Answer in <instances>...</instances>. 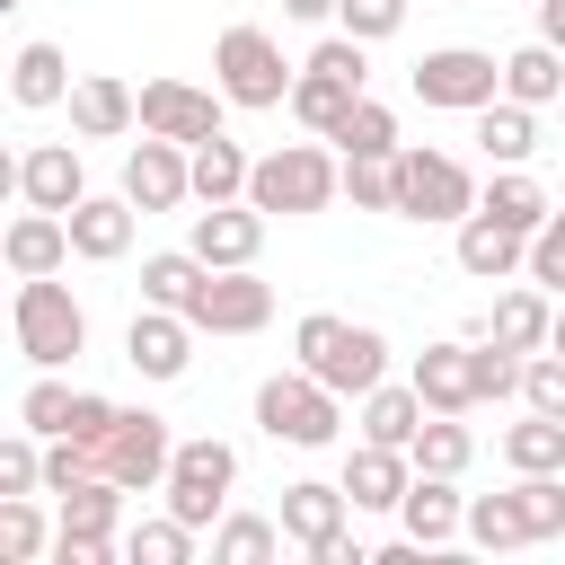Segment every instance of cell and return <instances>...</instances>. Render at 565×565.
Returning <instances> with one entry per match:
<instances>
[{
	"mask_svg": "<svg viewBox=\"0 0 565 565\" xmlns=\"http://www.w3.org/2000/svg\"><path fill=\"white\" fill-rule=\"evenodd\" d=\"M291 371H309L327 397H362L371 380H388V335L380 327H353V318H327V309H309L300 327H291Z\"/></svg>",
	"mask_w": 565,
	"mask_h": 565,
	"instance_id": "cell-1",
	"label": "cell"
},
{
	"mask_svg": "<svg viewBox=\"0 0 565 565\" xmlns=\"http://www.w3.org/2000/svg\"><path fill=\"white\" fill-rule=\"evenodd\" d=\"M9 327H18V353H26L35 371H62V362L88 344V309L71 300V282H62V274H18Z\"/></svg>",
	"mask_w": 565,
	"mask_h": 565,
	"instance_id": "cell-2",
	"label": "cell"
},
{
	"mask_svg": "<svg viewBox=\"0 0 565 565\" xmlns=\"http://www.w3.org/2000/svg\"><path fill=\"white\" fill-rule=\"evenodd\" d=\"M230 486H238V450H230V441H212V433H194V441H168V468H159L168 521H185V530H212V512L230 503Z\"/></svg>",
	"mask_w": 565,
	"mask_h": 565,
	"instance_id": "cell-3",
	"label": "cell"
},
{
	"mask_svg": "<svg viewBox=\"0 0 565 565\" xmlns=\"http://www.w3.org/2000/svg\"><path fill=\"white\" fill-rule=\"evenodd\" d=\"M256 212H327V194H335V159L318 150V141H282V150H265V159H247V185H238Z\"/></svg>",
	"mask_w": 565,
	"mask_h": 565,
	"instance_id": "cell-4",
	"label": "cell"
},
{
	"mask_svg": "<svg viewBox=\"0 0 565 565\" xmlns=\"http://www.w3.org/2000/svg\"><path fill=\"white\" fill-rule=\"evenodd\" d=\"M177 318L194 335H256L274 318V282H256V265H203L194 291L177 300Z\"/></svg>",
	"mask_w": 565,
	"mask_h": 565,
	"instance_id": "cell-5",
	"label": "cell"
},
{
	"mask_svg": "<svg viewBox=\"0 0 565 565\" xmlns=\"http://www.w3.org/2000/svg\"><path fill=\"white\" fill-rule=\"evenodd\" d=\"M477 203V185H468V168L450 159V150H388V212H406V221H459Z\"/></svg>",
	"mask_w": 565,
	"mask_h": 565,
	"instance_id": "cell-6",
	"label": "cell"
},
{
	"mask_svg": "<svg viewBox=\"0 0 565 565\" xmlns=\"http://www.w3.org/2000/svg\"><path fill=\"white\" fill-rule=\"evenodd\" d=\"M168 415H150V406H115V424L88 441V468L97 477H115L124 494H150L159 486V468H168Z\"/></svg>",
	"mask_w": 565,
	"mask_h": 565,
	"instance_id": "cell-7",
	"label": "cell"
},
{
	"mask_svg": "<svg viewBox=\"0 0 565 565\" xmlns=\"http://www.w3.org/2000/svg\"><path fill=\"white\" fill-rule=\"evenodd\" d=\"M362 79H371L362 44H353V35H327V44H318V53L300 62V79H291L282 97H291V115H300L309 132H335V115H344V106L362 97Z\"/></svg>",
	"mask_w": 565,
	"mask_h": 565,
	"instance_id": "cell-8",
	"label": "cell"
},
{
	"mask_svg": "<svg viewBox=\"0 0 565 565\" xmlns=\"http://www.w3.org/2000/svg\"><path fill=\"white\" fill-rule=\"evenodd\" d=\"M256 424H265L274 441H291V450H327L335 424H344V397H327L309 371H274V380L256 388Z\"/></svg>",
	"mask_w": 565,
	"mask_h": 565,
	"instance_id": "cell-9",
	"label": "cell"
},
{
	"mask_svg": "<svg viewBox=\"0 0 565 565\" xmlns=\"http://www.w3.org/2000/svg\"><path fill=\"white\" fill-rule=\"evenodd\" d=\"M212 71H221V97H230V106H282V88H291L282 44H274L265 26H230V35L212 44Z\"/></svg>",
	"mask_w": 565,
	"mask_h": 565,
	"instance_id": "cell-10",
	"label": "cell"
},
{
	"mask_svg": "<svg viewBox=\"0 0 565 565\" xmlns=\"http://www.w3.org/2000/svg\"><path fill=\"white\" fill-rule=\"evenodd\" d=\"M406 88H415L424 106L468 115V106H486V97H494V53H477V44H441V53H424V62L406 71Z\"/></svg>",
	"mask_w": 565,
	"mask_h": 565,
	"instance_id": "cell-11",
	"label": "cell"
},
{
	"mask_svg": "<svg viewBox=\"0 0 565 565\" xmlns=\"http://www.w3.org/2000/svg\"><path fill=\"white\" fill-rule=\"evenodd\" d=\"M132 124L150 132V141H203V132H221V97L212 88H194V79H150L141 97H132Z\"/></svg>",
	"mask_w": 565,
	"mask_h": 565,
	"instance_id": "cell-12",
	"label": "cell"
},
{
	"mask_svg": "<svg viewBox=\"0 0 565 565\" xmlns=\"http://www.w3.org/2000/svg\"><path fill=\"white\" fill-rule=\"evenodd\" d=\"M124 362L141 371V380H185V362H194V327L177 318V309H132V327H124Z\"/></svg>",
	"mask_w": 565,
	"mask_h": 565,
	"instance_id": "cell-13",
	"label": "cell"
},
{
	"mask_svg": "<svg viewBox=\"0 0 565 565\" xmlns=\"http://www.w3.org/2000/svg\"><path fill=\"white\" fill-rule=\"evenodd\" d=\"M256 247H265V212L256 203L230 194V203H203L194 212V247H185L194 265H256Z\"/></svg>",
	"mask_w": 565,
	"mask_h": 565,
	"instance_id": "cell-14",
	"label": "cell"
},
{
	"mask_svg": "<svg viewBox=\"0 0 565 565\" xmlns=\"http://www.w3.org/2000/svg\"><path fill=\"white\" fill-rule=\"evenodd\" d=\"M406 388H415L424 415H468V406H477V353H468V344H424Z\"/></svg>",
	"mask_w": 565,
	"mask_h": 565,
	"instance_id": "cell-15",
	"label": "cell"
},
{
	"mask_svg": "<svg viewBox=\"0 0 565 565\" xmlns=\"http://www.w3.org/2000/svg\"><path fill=\"white\" fill-rule=\"evenodd\" d=\"M62 238H71V256L115 265V256L132 247V203H124V194H79V203L62 212Z\"/></svg>",
	"mask_w": 565,
	"mask_h": 565,
	"instance_id": "cell-16",
	"label": "cell"
},
{
	"mask_svg": "<svg viewBox=\"0 0 565 565\" xmlns=\"http://www.w3.org/2000/svg\"><path fill=\"white\" fill-rule=\"evenodd\" d=\"M388 512L406 521L415 547H441V539H459V477H424V468H406V486H397Z\"/></svg>",
	"mask_w": 565,
	"mask_h": 565,
	"instance_id": "cell-17",
	"label": "cell"
},
{
	"mask_svg": "<svg viewBox=\"0 0 565 565\" xmlns=\"http://www.w3.org/2000/svg\"><path fill=\"white\" fill-rule=\"evenodd\" d=\"M18 194H26V212H71V203L88 194L79 150H71V141H35V150L18 159Z\"/></svg>",
	"mask_w": 565,
	"mask_h": 565,
	"instance_id": "cell-18",
	"label": "cell"
},
{
	"mask_svg": "<svg viewBox=\"0 0 565 565\" xmlns=\"http://www.w3.org/2000/svg\"><path fill=\"white\" fill-rule=\"evenodd\" d=\"M124 203L132 212H177L185 203V150L177 141H141L124 159Z\"/></svg>",
	"mask_w": 565,
	"mask_h": 565,
	"instance_id": "cell-19",
	"label": "cell"
},
{
	"mask_svg": "<svg viewBox=\"0 0 565 565\" xmlns=\"http://www.w3.org/2000/svg\"><path fill=\"white\" fill-rule=\"evenodd\" d=\"M556 335V318H547V291L530 282V291H503L486 318H477V344H503V353H539Z\"/></svg>",
	"mask_w": 565,
	"mask_h": 565,
	"instance_id": "cell-20",
	"label": "cell"
},
{
	"mask_svg": "<svg viewBox=\"0 0 565 565\" xmlns=\"http://www.w3.org/2000/svg\"><path fill=\"white\" fill-rule=\"evenodd\" d=\"M397 486H406V450H388V441H362L353 459H344V512H388L397 503Z\"/></svg>",
	"mask_w": 565,
	"mask_h": 565,
	"instance_id": "cell-21",
	"label": "cell"
},
{
	"mask_svg": "<svg viewBox=\"0 0 565 565\" xmlns=\"http://www.w3.org/2000/svg\"><path fill=\"white\" fill-rule=\"evenodd\" d=\"M238 185H247V150H238L230 132L185 141V194H194V203H230Z\"/></svg>",
	"mask_w": 565,
	"mask_h": 565,
	"instance_id": "cell-22",
	"label": "cell"
},
{
	"mask_svg": "<svg viewBox=\"0 0 565 565\" xmlns=\"http://www.w3.org/2000/svg\"><path fill=\"white\" fill-rule=\"evenodd\" d=\"M0 265L9 274H62L71 265V238H62V212H26L0 230Z\"/></svg>",
	"mask_w": 565,
	"mask_h": 565,
	"instance_id": "cell-23",
	"label": "cell"
},
{
	"mask_svg": "<svg viewBox=\"0 0 565 565\" xmlns=\"http://www.w3.org/2000/svg\"><path fill=\"white\" fill-rule=\"evenodd\" d=\"M556 88H565V62H556V44H521L512 62H494V97H512V106H556Z\"/></svg>",
	"mask_w": 565,
	"mask_h": 565,
	"instance_id": "cell-24",
	"label": "cell"
},
{
	"mask_svg": "<svg viewBox=\"0 0 565 565\" xmlns=\"http://www.w3.org/2000/svg\"><path fill=\"white\" fill-rule=\"evenodd\" d=\"M62 97H71V132H79V141H115V132L132 124V88L106 79V71H97V79H71Z\"/></svg>",
	"mask_w": 565,
	"mask_h": 565,
	"instance_id": "cell-25",
	"label": "cell"
},
{
	"mask_svg": "<svg viewBox=\"0 0 565 565\" xmlns=\"http://www.w3.org/2000/svg\"><path fill=\"white\" fill-rule=\"evenodd\" d=\"M459 265H468L477 282L521 274V230H503V221H486V212L468 203V212H459Z\"/></svg>",
	"mask_w": 565,
	"mask_h": 565,
	"instance_id": "cell-26",
	"label": "cell"
},
{
	"mask_svg": "<svg viewBox=\"0 0 565 565\" xmlns=\"http://www.w3.org/2000/svg\"><path fill=\"white\" fill-rule=\"evenodd\" d=\"M115 512H124V486L88 468V477L62 486V530L53 539H115Z\"/></svg>",
	"mask_w": 565,
	"mask_h": 565,
	"instance_id": "cell-27",
	"label": "cell"
},
{
	"mask_svg": "<svg viewBox=\"0 0 565 565\" xmlns=\"http://www.w3.org/2000/svg\"><path fill=\"white\" fill-rule=\"evenodd\" d=\"M62 88H71V53H62V44H18L9 97H18L26 115H44V106H62Z\"/></svg>",
	"mask_w": 565,
	"mask_h": 565,
	"instance_id": "cell-28",
	"label": "cell"
},
{
	"mask_svg": "<svg viewBox=\"0 0 565 565\" xmlns=\"http://www.w3.org/2000/svg\"><path fill=\"white\" fill-rule=\"evenodd\" d=\"M468 115H477V141H486V159H494V168H521V159L539 150V115H530V106L486 97V106H468Z\"/></svg>",
	"mask_w": 565,
	"mask_h": 565,
	"instance_id": "cell-29",
	"label": "cell"
},
{
	"mask_svg": "<svg viewBox=\"0 0 565 565\" xmlns=\"http://www.w3.org/2000/svg\"><path fill=\"white\" fill-rule=\"evenodd\" d=\"M291 547H318L327 530H344V494L335 486H318V477H300V486H282V521H274Z\"/></svg>",
	"mask_w": 565,
	"mask_h": 565,
	"instance_id": "cell-30",
	"label": "cell"
},
{
	"mask_svg": "<svg viewBox=\"0 0 565 565\" xmlns=\"http://www.w3.org/2000/svg\"><path fill=\"white\" fill-rule=\"evenodd\" d=\"M477 212H486V221H503V230H521V238H530V230H539V221H547V212H556V203H547V185H539V177H530V168H503V177H494V185H486V194H477Z\"/></svg>",
	"mask_w": 565,
	"mask_h": 565,
	"instance_id": "cell-31",
	"label": "cell"
},
{
	"mask_svg": "<svg viewBox=\"0 0 565 565\" xmlns=\"http://www.w3.org/2000/svg\"><path fill=\"white\" fill-rule=\"evenodd\" d=\"M468 459H477V441H468L459 415H424V424L406 433V468H424V477H459Z\"/></svg>",
	"mask_w": 565,
	"mask_h": 565,
	"instance_id": "cell-32",
	"label": "cell"
},
{
	"mask_svg": "<svg viewBox=\"0 0 565 565\" xmlns=\"http://www.w3.org/2000/svg\"><path fill=\"white\" fill-rule=\"evenodd\" d=\"M327 141H344V159H388V150H397V115H388L380 97H353Z\"/></svg>",
	"mask_w": 565,
	"mask_h": 565,
	"instance_id": "cell-33",
	"label": "cell"
},
{
	"mask_svg": "<svg viewBox=\"0 0 565 565\" xmlns=\"http://www.w3.org/2000/svg\"><path fill=\"white\" fill-rule=\"evenodd\" d=\"M424 424V406H415V388H388V380H371L362 388V441H388V450H406V433Z\"/></svg>",
	"mask_w": 565,
	"mask_h": 565,
	"instance_id": "cell-34",
	"label": "cell"
},
{
	"mask_svg": "<svg viewBox=\"0 0 565 565\" xmlns=\"http://www.w3.org/2000/svg\"><path fill=\"white\" fill-rule=\"evenodd\" d=\"M503 459L521 468V477H539V468H565V415H521L512 433H503Z\"/></svg>",
	"mask_w": 565,
	"mask_h": 565,
	"instance_id": "cell-35",
	"label": "cell"
},
{
	"mask_svg": "<svg viewBox=\"0 0 565 565\" xmlns=\"http://www.w3.org/2000/svg\"><path fill=\"white\" fill-rule=\"evenodd\" d=\"M512 512H521V539H565V468H539L512 486Z\"/></svg>",
	"mask_w": 565,
	"mask_h": 565,
	"instance_id": "cell-36",
	"label": "cell"
},
{
	"mask_svg": "<svg viewBox=\"0 0 565 565\" xmlns=\"http://www.w3.org/2000/svg\"><path fill=\"white\" fill-rule=\"evenodd\" d=\"M459 530H468L486 556H503V547H530V539H521V512H512V494H477V503H459Z\"/></svg>",
	"mask_w": 565,
	"mask_h": 565,
	"instance_id": "cell-37",
	"label": "cell"
},
{
	"mask_svg": "<svg viewBox=\"0 0 565 565\" xmlns=\"http://www.w3.org/2000/svg\"><path fill=\"white\" fill-rule=\"evenodd\" d=\"M274 547H282V530H274V521H256V512H230V521H221V539H212V556H221V565H265Z\"/></svg>",
	"mask_w": 565,
	"mask_h": 565,
	"instance_id": "cell-38",
	"label": "cell"
},
{
	"mask_svg": "<svg viewBox=\"0 0 565 565\" xmlns=\"http://www.w3.org/2000/svg\"><path fill=\"white\" fill-rule=\"evenodd\" d=\"M44 512L26 503V494H0V565H26V556H44Z\"/></svg>",
	"mask_w": 565,
	"mask_h": 565,
	"instance_id": "cell-39",
	"label": "cell"
},
{
	"mask_svg": "<svg viewBox=\"0 0 565 565\" xmlns=\"http://www.w3.org/2000/svg\"><path fill=\"white\" fill-rule=\"evenodd\" d=\"M521 274H530L539 291H556V282H565V212H547V221L521 238Z\"/></svg>",
	"mask_w": 565,
	"mask_h": 565,
	"instance_id": "cell-40",
	"label": "cell"
},
{
	"mask_svg": "<svg viewBox=\"0 0 565 565\" xmlns=\"http://www.w3.org/2000/svg\"><path fill=\"white\" fill-rule=\"evenodd\" d=\"M194 274H203V265H194L185 247H168V256H141V300H150V309H177V300L194 291Z\"/></svg>",
	"mask_w": 565,
	"mask_h": 565,
	"instance_id": "cell-41",
	"label": "cell"
},
{
	"mask_svg": "<svg viewBox=\"0 0 565 565\" xmlns=\"http://www.w3.org/2000/svg\"><path fill=\"white\" fill-rule=\"evenodd\" d=\"M512 397H530L539 415H565V362L539 344V353H521V380H512Z\"/></svg>",
	"mask_w": 565,
	"mask_h": 565,
	"instance_id": "cell-42",
	"label": "cell"
},
{
	"mask_svg": "<svg viewBox=\"0 0 565 565\" xmlns=\"http://www.w3.org/2000/svg\"><path fill=\"white\" fill-rule=\"evenodd\" d=\"M124 556H132V565H185V556H194V530H185V521H141V530L124 539Z\"/></svg>",
	"mask_w": 565,
	"mask_h": 565,
	"instance_id": "cell-43",
	"label": "cell"
},
{
	"mask_svg": "<svg viewBox=\"0 0 565 565\" xmlns=\"http://www.w3.org/2000/svg\"><path fill=\"white\" fill-rule=\"evenodd\" d=\"M327 18H344V35H353V44H380V35H397V26H406V0H335Z\"/></svg>",
	"mask_w": 565,
	"mask_h": 565,
	"instance_id": "cell-44",
	"label": "cell"
},
{
	"mask_svg": "<svg viewBox=\"0 0 565 565\" xmlns=\"http://www.w3.org/2000/svg\"><path fill=\"white\" fill-rule=\"evenodd\" d=\"M335 185L353 194V212H388V159H344Z\"/></svg>",
	"mask_w": 565,
	"mask_h": 565,
	"instance_id": "cell-45",
	"label": "cell"
},
{
	"mask_svg": "<svg viewBox=\"0 0 565 565\" xmlns=\"http://www.w3.org/2000/svg\"><path fill=\"white\" fill-rule=\"evenodd\" d=\"M18 415H26V433H35V441H53V433H62V415H71V388L44 371V380L26 388V406H18Z\"/></svg>",
	"mask_w": 565,
	"mask_h": 565,
	"instance_id": "cell-46",
	"label": "cell"
},
{
	"mask_svg": "<svg viewBox=\"0 0 565 565\" xmlns=\"http://www.w3.org/2000/svg\"><path fill=\"white\" fill-rule=\"evenodd\" d=\"M468 353H477V406H486V397H512L521 353H503V344H468Z\"/></svg>",
	"mask_w": 565,
	"mask_h": 565,
	"instance_id": "cell-47",
	"label": "cell"
},
{
	"mask_svg": "<svg viewBox=\"0 0 565 565\" xmlns=\"http://www.w3.org/2000/svg\"><path fill=\"white\" fill-rule=\"evenodd\" d=\"M115 424V397H88V388H71V415H62V441H97Z\"/></svg>",
	"mask_w": 565,
	"mask_h": 565,
	"instance_id": "cell-48",
	"label": "cell"
},
{
	"mask_svg": "<svg viewBox=\"0 0 565 565\" xmlns=\"http://www.w3.org/2000/svg\"><path fill=\"white\" fill-rule=\"evenodd\" d=\"M0 494H35V433L0 441Z\"/></svg>",
	"mask_w": 565,
	"mask_h": 565,
	"instance_id": "cell-49",
	"label": "cell"
},
{
	"mask_svg": "<svg viewBox=\"0 0 565 565\" xmlns=\"http://www.w3.org/2000/svg\"><path fill=\"white\" fill-rule=\"evenodd\" d=\"M44 547H53L62 565H106V556H115V539H44Z\"/></svg>",
	"mask_w": 565,
	"mask_h": 565,
	"instance_id": "cell-50",
	"label": "cell"
},
{
	"mask_svg": "<svg viewBox=\"0 0 565 565\" xmlns=\"http://www.w3.org/2000/svg\"><path fill=\"white\" fill-rule=\"evenodd\" d=\"M309 556H318V565H371V556H362V539H353V530H327V539H318V547H309Z\"/></svg>",
	"mask_w": 565,
	"mask_h": 565,
	"instance_id": "cell-51",
	"label": "cell"
},
{
	"mask_svg": "<svg viewBox=\"0 0 565 565\" xmlns=\"http://www.w3.org/2000/svg\"><path fill=\"white\" fill-rule=\"evenodd\" d=\"M539 44H565V0H539Z\"/></svg>",
	"mask_w": 565,
	"mask_h": 565,
	"instance_id": "cell-52",
	"label": "cell"
},
{
	"mask_svg": "<svg viewBox=\"0 0 565 565\" xmlns=\"http://www.w3.org/2000/svg\"><path fill=\"white\" fill-rule=\"evenodd\" d=\"M327 9H335V0H282V18H309V26H318Z\"/></svg>",
	"mask_w": 565,
	"mask_h": 565,
	"instance_id": "cell-53",
	"label": "cell"
},
{
	"mask_svg": "<svg viewBox=\"0 0 565 565\" xmlns=\"http://www.w3.org/2000/svg\"><path fill=\"white\" fill-rule=\"evenodd\" d=\"M18 194V150H0V203Z\"/></svg>",
	"mask_w": 565,
	"mask_h": 565,
	"instance_id": "cell-54",
	"label": "cell"
},
{
	"mask_svg": "<svg viewBox=\"0 0 565 565\" xmlns=\"http://www.w3.org/2000/svg\"><path fill=\"white\" fill-rule=\"evenodd\" d=\"M9 9H18V0H0V18H9Z\"/></svg>",
	"mask_w": 565,
	"mask_h": 565,
	"instance_id": "cell-55",
	"label": "cell"
}]
</instances>
